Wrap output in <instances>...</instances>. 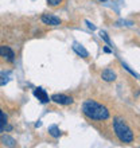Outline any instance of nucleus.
<instances>
[{
  "label": "nucleus",
  "instance_id": "nucleus-12",
  "mask_svg": "<svg viewBox=\"0 0 140 148\" xmlns=\"http://www.w3.org/2000/svg\"><path fill=\"white\" fill-rule=\"evenodd\" d=\"M8 82V75L5 73H0V86L5 85Z\"/></svg>",
  "mask_w": 140,
  "mask_h": 148
},
{
  "label": "nucleus",
  "instance_id": "nucleus-13",
  "mask_svg": "<svg viewBox=\"0 0 140 148\" xmlns=\"http://www.w3.org/2000/svg\"><path fill=\"white\" fill-rule=\"evenodd\" d=\"M62 1H63V0H47V4H49V5H51V7H58Z\"/></svg>",
  "mask_w": 140,
  "mask_h": 148
},
{
  "label": "nucleus",
  "instance_id": "nucleus-5",
  "mask_svg": "<svg viewBox=\"0 0 140 148\" xmlns=\"http://www.w3.org/2000/svg\"><path fill=\"white\" fill-rule=\"evenodd\" d=\"M40 20L45 24H49V26H59L61 24V19L59 18H57L54 15H49V14H43L40 16Z\"/></svg>",
  "mask_w": 140,
  "mask_h": 148
},
{
  "label": "nucleus",
  "instance_id": "nucleus-3",
  "mask_svg": "<svg viewBox=\"0 0 140 148\" xmlns=\"http://www.w3.org/2000/svg\"><path fill=\"white\" fill-rule=\"evenodd\" d=\"M51 101L57 102L59 105H71L74 100L73 97H69V96H65V94H53L51 96Z\"/></svg>",
  "mask_w": 140,
  "mask_h": 148
},
{
  "label": "nucleus",
  "instance_id": "nucleus-11",
  "mask_svg": "<svg viewBox=\"0 0 140 148\" xmlns=\"http://www.w3.org/2000/svg\"><path fill=\"white\" fill-rule=\"evenodd\" d=\"M49 132H50L51 136H54V137H59V136H61V131H59V128L57 127V125L50 127V128H49Z\"/></svg>",
  "mask_w": 140,
  "mask_h": 148
},
{
  "label": "nucleus",
  "instance_id": "nucleus-10",
  "mask_svg": "<svg viewBox=\"0 0 140 148\" xmlns=\"http://www.w3.org/2000/svg\"><path fill=\"white\" fill-rule=\"evenodd\" d=\"M1 141H3L5 145H8V147H15L16 145V141H15V139H12L11 136H1Z\"/></svg>",
  "mask_w": 140,
  "mask_h": 148
},
{
  "label": "nucleus",
  "instance_id": "nucleus-7",
  "mask_svg": "<svg viewBox=\"0 0 140 148\" xmlns=\"http://www.w3.org/2000/svg\"><path fill=\"white\" fill-rule=\"evenodd\" d=\"M116 77H117L116 73L113 70H110V69H105V70H102V73H101V78L106 82H113L116 79Z\"/></svg>",
  "mask_w": 140,
  "mask_h": 148
},
{
  "label": "nucleus",
  "instance_id": "nucleus-4",
  "mask_svg": "<svg viewBox=\"0 0 140 148\" xmlns=\"http://www.w3.org/2000/svg\"><path fill=\"white\" fill-rule=\"evenodd\" d=\"M0 57L5 59L7 62H14L15 61V53L12 51L11 47L8 46H0Z\"/></svg>",
  "mask_w": 140,
  "mask_h": 148
},
{
  "label": "nucleus",
  "instance_id": "nucleus-6",
  "mask_svg": "<svg viewBox=\"0 0 140 148\" xmlns=\"http://www.w3.org/2000/svg\"><path fill=\"white\" fill-rule=\"evenodd\" d=\"M34 96L38 98L42 104H46V102L50 101V100H49L47 93L45 92V89H42V88H36V89H34Z\"/></svg>",
  "mask_w": 140,
  "mask_h": 148
},
{
  "label": "nucleus",
  "instance_id": "nucleus-9",
  "mask_svg": "<svg viewBox=\"0 0 140 148\" xmlns=\"http://www.w3.org/2000/svg\"><path fill=\"white\" fill-rule=\"evenodd\" d=\"M7 124H8V117L7 114L0 109V133L3 132L4 129L7 128Z\"/></svg>",
  "mask_w": 140,
  "mask_h": 148
},
{
  "label": "nucleus",
  "instance_id": "nucleus-15",
  "mask_svg": "<svg viewBox=\"0 0 140 148\" xmlns=\"http://www.w3.org/2000/svg\"><path fill=\"white\" fill-rule=\"evenodd\" d=\"M86 24H88V27H89V28H92V30H96V27H94L93 24H90L89 22H86Z\"/></svg>",
  "mask_w": 140,
  "mask_h": 148
},
{
  "label": "nucleus",
  "instance_id": "nucleus-14",
  "mask_svg": "<svg viewBox=\"0 0 140 148\" xmlns=\"http://www.w3.org/2000/svg\"><path fill=\"white\" fill-rule=\"evenodd\" d=\"M100 36H101V38L104 39V40H105V42H106V43H108V45H110V39L108 38V35H106V32L101 31V32H100Z\"/></svg>",
  "mask_w": 140,
  "mask_h": 148
},
{
  "label": "nucleus",
  "instance_id": "nucleus-8",
  "mask_svg": "<svg viewBox=\"0 0 140 148\" xmlns=\"http://www.w3.org/2000/svg\"><path fill=\"white\" fill-rule=\"evenodd\" d=\"M73 50L75 51L78 55H81L82 58H88V57H89V53H88L85 47L81 46L80 43H74V45H73Z\"/></svg>",
  "mask_w": 140,
  "mask_h": 148
},
{
  "label": "nucleus",
  "instance_id": "nucleus-2",
  "mask_svg": "<svg viewBox=\"0 0 140 148\" xmlns=\"http://www.w3.org/2000/svg\"><path fill=\"white\" fill-rule=\"evenodd\" d=\"M113 129H115V133H116L117 139L121 143H124V144L132 143L133 139H135L132 129L129 128L128 124L123 119H120V117H115L113 119Z\"/></svg>",
  "mask_w": 140,
  "mask_h": 148
},
{
  "label": "nucleus",
  "instance_id": "nucleus-17",
  "mask_svg": "<svg viewBox=\"0 0 140 148\" xmlns=\"http://www.w3.org/2000/svg\"><path fill=\"white\" fill-rule=\"evenodd\" d=\"M100 1H106V0H100Z\"/></svg>",
  "mask_w": 140,
  "mask_h": 148
},
{
  "label": "nucleus",
  "instance_id": "nucleus-16",
  "mask_svg": "<svg viewBox=\"0 0 140 148\" xmlns=\"http://www.w3.org/2000/svg\"><path fill=\"white\" fill-rule=\"evenodd\" d=\"M104 51H105V53H110V50H109L108 47H105V49H104Z\"/></svg>",
  "mask_w": 140,
  "mask_h": 148
},
{
  "label": "nucleus",
  "instance_id": "nucleus-1",
  "mask_svg": "<svg viewBox=\"0 0 140 148\" xmlns=\"http://www.w3.org/2000/svg\"><path fill=\"white\" fill-rule=\"evenodd\" d=\"M82 113L90 120L104 121L109 119V110L106 106H104L100 102L94 100H86L82 104Z\"/></svg>",
  "mask_w": 140,
  "mask_h": 148
}]
</instances>
